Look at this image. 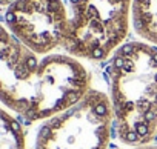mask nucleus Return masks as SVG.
Instances as JSON below:
<instances>
[{"instance_id": "nucleus-1", "label": "nucleus", "mask_w": 157, "mask_h": 149, "mask_svg": "<svg viewBox=\"0 0 157 149\" xmlns=\"http://www.w3.org/2000/svg\"><path fill=\"white\" fill-rule=\"evenodd\" d=\"M91 85L69 54L39 55L0 25V103L28 121L48 120L80 102Z\"/></svg>"}, {"instance_id": "nucleus-2", "label": "nucleus", "mask_w": 157, "mask_h": 149, "mask_svg": "<svg viewBox=\"0 0 157 149\" xmlns=\"http://www.w3.org/2000/svg\"><path fill=\"white\" fill-rule=\"evenodd\" d=\"M108 72L119 138L129 146L149 143L157 132V46L143 42L122 45Z\"/></svg>"}, {"instance_id": "nucleus-3", "label": "nucleus", "mask_w": 157, "mask_h": 149, "mask_svg": "<svg viewBox=\"0 0 157 149\" xmlns=\"http://www.w3.org/2000/svg\"><path fill=\"white\" fill-rule=\"evenodd\" d=\"M63 48L75 58L103 60L116 52L129 29L132 0H69Z\"/></svg>"}, {"instance_id": "nucleus-4", "label": "nucleus", "mask_w": 157, "mask_h": 149, "mask_svg": "<svg viewBox=\"0 0 157 149\" xmlns=\"http://www.w3.org/2000/svg\"><path fill=\"white\" fill-rule=\"evenodd\" d=\"M113 120L109 99L102 91L90 89L72 108L42 125L34 149H106Z\"/></svg>"}, {"instance_id": "nucleus-5", "label": "nucleus", "mask_w": 157, "mask_h": 149, "mask_svg": "<svg viewBox=\"0 0 157 149\" xmlns=\"http://www.w3.org/2000/svg\"><path fill=\"white\" fill-rule=\"evenodd\" d=\"M5 22L10 32L39 55H48L65 45L69 14L62 0H16Z\"/></svg>"}, {"instance_id": "nucleus-6", "label": "nucleus", "mask_w": 157, "mask_h": 149, "mask_svg": "<svg viewBox=\"0 0 157 149\" xmlns=\"http://www.w3.org/2000/svg\"><path fill=\"white\" fill-rule=\"evenodd\" d=\"M131 19L136 32L157 46V0H132Z\"/></svg>"}, {"instance_id": "nucleus-7", "label": "nucleus", "mask_w": 157, "mask_h": 149, "mask_svg": "<svg viewBox=\"0 0 157 149\" xmlns=\"http://www.w3.org/2000/svg\"><path fill=\"white\" fill-rule=\"evenodd\" d=\"M0 149H26V135L19 120L0 103Z\"/></svg>"}, {"instance_id": "nucleus-8", "label": "nucleus", "mask_w": 157, "mask_h": 149, "mask_svg": "<svg viewBox=\"0 0 157 149\" xmlns=\"http://www.w3.org/2000/svg\"><path fill=\"white\" fill-rule=\"evenodd\" d=\"M134 149H157V146H154V144H149V143H146V144H140V146H136Z\"/></svg>"}, {"instance_id": "nucleus-9", "label": "nucleus", "mask_w": 157, "mask_h": 149, "mask_svg": "<svg viewBox=\"0 0 157 149\" xmlns=\"http://www.w3.org/2000/svg\"><path fill=\"white\" fill-rule=\"evenodd\" d=\"M14 2H16V0H0V5H8V6H10V5H13Z\"/></svg>"}]
</instances>
